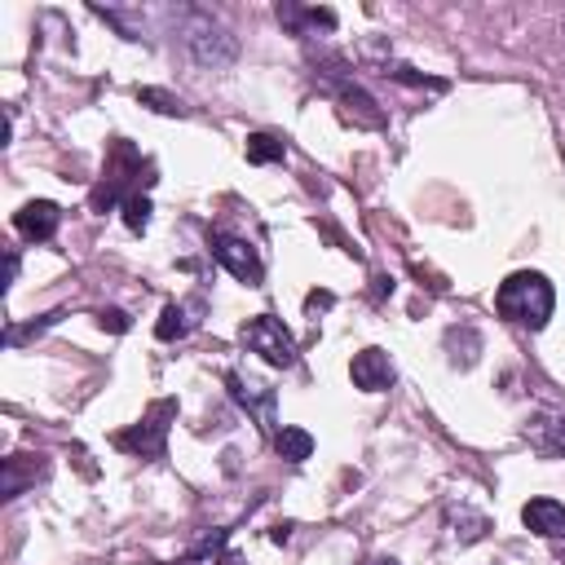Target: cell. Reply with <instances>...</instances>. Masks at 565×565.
I'll use <instances>...</instances> for the list:
<instances>
[{
	"instance_id": "1",
	"label": "cell",
	"mask_w": 565,
	"mask_h": 565,
	"mask_svg": "<svg viewBox=\"0 0 565 565\" xmlns=\"http://www.w3.org/2000/svg\"><path fill=\"white\" fill-rule=\"evenodd\" d=\"M494 309H499L508 322H516V327H525V331H539V327H547V318H552V309H556V291H552V282H547L539 269H516V274H508V278L499 282Z\"/></svg>"
},
{
	"instance_id": "7",
	"label": "cell",
	"mask_w": 565,
	"mask_h": 565,
	"mask_svg": "<svg viewBox=\"0 0 565 565\" xmlns=\"http://www.w3.org/2000/svg\"><path fill=\"white\" fill-rule=\"evenodd\" d=\"M185 44H190V53H194L199 62H230V57H234V40H230L221 26H212V22H199V26L185 35Z\"/></svg>"
},
{
	"instance_id": "2",
	"label": "cell",
	"mask_w": 565,
	"mask_h": 565,
	"mask_svg": "<svg viewBox=\"0 0 565 565\" xmlns=\"http://www.w3.org/2000/svg\"><path fill=\"white\" fill-rule=\"evenodd\" d=\"M243 344L252 349V353H260L269 366H296V340H291V331L278 322V318H269V313H256V318H247L243 322Z\"/></svg>"
},
{
	"instance_id": "5",
	"label": "cell",
	"mask_w": 565,
	"mask_h": 565,
	"mask_svg": "<svg viewBox=\"0 0 565 565\" xmlns=\"http://www.w3.org/2000/svg\"><path fill=\"white\" fill-rule=\"evenodd\" d=\"M349 375H353V384L362 393H384L393 384V362H388L384 349H362V353H353Z\"/></svg>"
},
{
	"instance_id": "4",
	"label": "cell",
	"mask_w": 565,
	"mask_h": 565,
	"mask_svg": "<svg viewBox=\"0 0 565 565\" xmlns=\"http://www.w3.org/2000/svg\"><path fill=\"white\" fill-rule=\"evenodd\" d=\"M57 225H62V212H57V203H49V199H31V203H22V207L13 212V230H18L22 238H31V243L53 238Z\"/></svg>"
},
{
	"instance_id": "11",
	"label": "cell",
	"mask_w": 565,
	"mask_h": 565,
	"mask_svg": "<svg viewBox=\"0 0 565 565\" xmlns=\"http://www.w3.org/2000/svg\"><path fill=\"white\" fill-rule=\"evenodd\" d=\"M137 97H141V102H154V110H163V115H185L181 97H172V93H159V88H137Z\"/></svg>"
},
{
	"instance_id": "12",
	"label": "cell",
	"mask_w": 565,
	"mask_h": 565,
	"mask_svg": "<svg viewBox=\"0 0 565 565\" xmlns=\"http://www.w3.org/2000/svg\"><path fill=\"white\" fill-rule=\"evenodd\" d=\"M124 221H128V230H146V221H150V203L146 199H124Z\"/></svg>"
},
{
	"instance_id": "8",
	"label": "cell",
	"mask_w": 565,
	"mask_h": 565,
	"mask_svg": "<svg viewBox=\"0 0 565 565\" xmlns=\"http://www.w3.org/2000/svg\"><path fill=\"white\" fill-rule=\"evenodd\" d=\"M274 446H278V455H282V459L300 463V459H309L313 437H309L305 428H278V433H274Z\"/></svg>"
},
{
	"instance_id": "13",
	"label": "cell",
	"mask_w": 565,
	"mask_h": 565,
	"mask_svg": "<svg viewBox=\"0 0 565 565\" xmlns=\"http://www.w3.org/2000/svg\"><path fill=\"white\" fill-rule=\"evenodd\" d=\"M97 322H102V327H110V331H128V318H124L119 309H106V313H97Z\"/></svg>"
},
{
	"instance_id": "9",
	"label": "cell",
	"mask_w": 565,
	"mask_h": 565,
	"mask_svg": "<svg viewBox=\"0 0 565 565\" xmlns=\"http://www.w3.org/2000/svg\"><path fill=\"white\" fill-rule=\"evenodd\" d=\"M282 154H287L282 137H274V132H252L247 137V159L252 163H278Z\"/></svg>"
},
{
	"instance_id": "10",
	"label": "cell",
	"mask_w": 565,
	"mask_h": 565,
	"mask_svg": "<svg viewBox=\"0 0 565 565\" xmlns=\"http://www.w3.org/2000/svg\"><path fill=\"white\" fill-rule=\"evenodd\" d=\"M194 322H199V318H190V305H168L163 318H159V327H154V335H159V340H177V335H185Z\"/></svg>"
},
{
	"instance_id": "6",
	"label": "cell",
	"mask_w": 565,
	"mask_h": 565,
	"mask_svg": "<svg viewBox=\"0 0 565 565\" xmlns=\"http://www.w3.org/2000/svg\"><path fill=\"white\" fill-rule=\"evenodd\" d=\"M521 521L539 539H565V503H556V499H530L521 508Z\"/></svg>"
},
{
	"instance_id": "14",
	"label": "cell",
	"mask_w": 565,
	"mask_h": 565,
	"mask_svg": "<svg viewBox=\"0 0 565 565\" xmlns=\"http://www.w3.org/2000/svg\"><path fill=\"white\" fill-rule=\"evenodd\" d=\"M327 305H331V296H327V291H322V296H309V309H327Z\"/></svg>"
},
{
	"instance_id": "3",
	"label": "cell",
	"mask_w": 565,
	"mask_h": 565,
	"mask_svg": "<svg viewBox=\"0 0 565 565\" xmlns=\"http://www.w3.org/2000/svg\"><path fill=\"white\" fill-rule=\"evenodd\" d=\"M212 252H216V260H221L234 278H243L247 287H260L265 265H260V252H256L247 238H238V234H216V238H212Z\"/></svg>"
},
{
	"instance_id": "15",
	"label": "cell",
	"mask_w": 565,
	"mask_h": 565,
	"mask_svg": "<svg viewBox=\"0 0 565 565\" xmlns=\"http://www.w3.org/2000/svg\"><path fill=\"white\" fill-rule=\"evenodd\" d=\"M366 565H397L393 556H375V561H366Z\"/></svg>"
}]
</instances>
